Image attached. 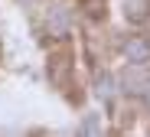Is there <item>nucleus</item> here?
<instances>
[{"instance_id":"nucleus-1","label":"nucleus","mask_w":150,"mask_h":137,"mask_svg":"<svg viewBox=\"0 0 150 137\" xmlns=\"http://www.w3.org/2000/svg\"><path fill=\"white\" fill-rule=\"evenodd\" d=\"M46 33L49 36H69L72 33V13L65 10V7H56V10H49V16H46Z\"/></svg>"},{"instance_id":"nucleus-2","label":"nucleus","mask_w":150,"mask_h":137,"mask_svg":"<svg viewBox=\"0 0 150 137\" xmlns=\"http://www.w3.org/2000/svg\"><path fill=\"white\" fill-rule=\"evenodd\" d=\"M124 59H127L131 65L150 62V39L147 36H131L127 43H124Z\"/></svg>"},{"instance_id":"nucleus-3","label":"nucleus","mask_w":150,"mask_h":137,"mask_svg":"<svg viewBox=\"0 0 150 137\" xmlns=\"http://www.w3.org/2000/svg\"><path fill=\"white\" fill-rule=\"evenodd\" d=\"M124 92H147V85H150V72H144V65H131L127 69V75H124Z\"/></svg>"},{"instance_id":"nucleus-4","label":"nucleus","mask_w":150,"mask_h":137,"mask_svg":"<svg viewBox=\"0 0 150 137\" xmlns=\"http://www.w3.org/2000/svg\"><path fill=\"white\" fill-rule=\"evenodd\" d=\"M124 13L127 20H144L150 13V0H124Z\"/></svg>"},{"instance_id":"nucleus-5","label":"nucleus","mask_w":150,"mask_h":137,"mask_svg":"<svg viewBox=\"0 0 150 137\" xmlns=\"http://www.w3.org/2000/svg\"><path fill=\"white\" fill-rule=\"evenodd\" d=\"M75 137H101V121H98V114H88Z\"/></svg>"},{"instance_id":"nucleus-6","label":"nucleus","mask_w":150,"mask_h":137,"mask_svg":"<svg viewBox=\"0 0 150 137\" xmlns=\"http://www.w3.org/2000/svg\"><path fill=\"white\" fill-rule=\"evenodd\" d=\"M111 85H114V82H111V75H108V72H101V75H98V95H101L105 101L114 95V88H111Z\"/></svg>"},{"instance_id":"nucleus-7","label":"nucleus","mask_w":150,"mask_h":137,"mask_svg":"<svg viewBox=\"0 0 150 137\" xmlns=\"http://www.w3.org/2000/svg\"><path fill=\"white\" fill-rule=\"evenodd\" d=\"M144 95H147V101H150V85H147V92H144Z\"/></svg>"}]
</instances>
